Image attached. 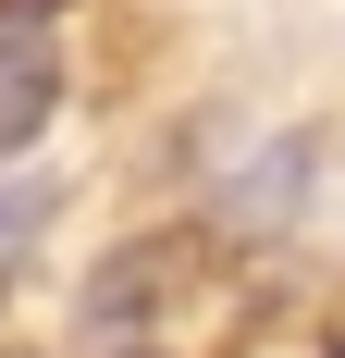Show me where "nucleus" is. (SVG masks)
Segmentation results:
<instances>
[{
  "instance_id": "nucleus-2",
  "label": "nucleus",
  "mask_w": 345,
  "mask_h": 358,
  "mask_svg": "<svg viewBox=\"0 0 345 358\" xmlns=\"http://www.w3.org/2000/svg\"><path fill=\"white\" fill-rule=\"evenodd\" d=\"M37 222H50V185H0V285H13V259L37 248Z\"/></svg>"
},
{
  "instance_id": "nucleus-1",
  "label": "nucleus",
  "mask_w": 345,
  "mask_h": 358,
  "mask_svg": "<svg viewBox=\"0 0 345 358\" xmlns=\"http://www.w3.org/2000/svg\"><path fill=\"white\" fill-rule=\"evenodd\" d=\"M62 111V0H0V161H25Z\"/></svg>"
}]
</instances>
